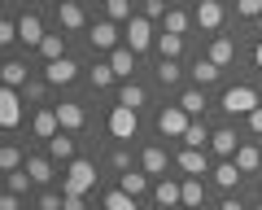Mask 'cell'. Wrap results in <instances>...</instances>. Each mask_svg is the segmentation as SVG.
<instances>
[{"instance_id":"1","label":"cell","mask_w":262,"mask_h":210,"mask_svg":"<svg viewBox=\"0 0 262 210\" xmlns=\"http://www.w3.org/2000/svg\"><path fill=\"white\" fill-rule=\"evenodd\" d=\"M110 188L101 166V149H83L70 166H61V193H83V197H101Z\"/></svg>"},{"instance_id":"2","label":"cell","mask_w":262,"mask_h":210,"mask_svg":"<svg viewBox=\"0 0 262 210\" xmlns=\"http://www.w3.org/2000/svg\"><path fill=\"white\" fill-rule=\"evenodd\" d=\"M262 105V92H258V79L253 75H241L214 96V118H227V123H245Z\"/></svg>"},{"instance_id":"3","label":"cell","mask_w":262,"mask_h":210,"mask_svg":"<svg viewBox=\"0 0 262 210\" xmlns=\"http://www.w3.org/2000/svg\"><path fill=\"white\" fill-rule=\"evenodd\" d=\"M144 79L153 83V92L162 101H175L188 88V61H170V57H149L144 61Z\"/></svg>"},{"instance_id":"4","label":"cell","mask_w":262,"mask_h":210,"mask_svg":"<svg viewBox=\"0 0 262 210\" xmlns=\"http://www.w3.org/2000/svg\"><path fill=\"white\" fill-rule=\"evenodd\" d=\"M188 123H192V118H188L175 101H162L158 110L149 114V123H144V136L166 140V144H179V140H184V132H188Z\"/></svg>"},{"instance_id":"5","label":"cell","mask_w":262,"mask_h":210,"mask_svg":"<svg viewBox=\"0 0 262 210\" xmlns=\"http://www.w3.org/2000/svg\"><path fill=\"white\" fill-rule=\"evenodd\" d=\"M210 188H214V197H249L253 201V180L236 166V158L210 166Z\"/></svg>"},{"instance_id":"6","label":"cell","mask_w":262,"mask_h":210,"mask_svg":"<svg viewBox=\"0 0 262 210\" xmlns=\"http://www.w3.org/2000/svg\"><path fill=\"white\" fill-rule=\"evenodd\" d=\"M101 166H105V180L118 184L127 171L140 166V144H131V140H105L101 144Z\"/></svg>"},{"instance_id":"7","label":"cell","mask_w":262,"mask_h":210,"mask_svg":"<svg viewBox=\"0 0 262 210\" xmlns=\"http://www.w3.org/2000/svg\"><path fill=\"white\" fill-rule=\"evenodd\" d=\"M114 105H122V110H136V114L149 123V114L162 105V96L153 92V83L140 75V79H127V83H118V92H114Z\"/></svg>"},{"instance_id":"8","label":"cell","mask_w":262,"mask_h":210,"mask_svg":"<svg viewBox=\"0 0 262 210\" xmlns=\"http://www.w3.org/2000/svg\"><path fill=\"white\" fill-rule=\"evenodd\" d=\"M48 22H53V31H61V35H70L79 44L88 35V27L96 22V13L88 5H48Z\"/></svg>"},{"instance_id":"9","label":"cell","mask_w":262,"mask_h":210,"mask_svg":"<svg viewBox=\"0 0 262 210\" xmlns=\"http://www.w3.org/2000/svg\"><path fill=\"white\" fill-rule=\"evenodd\" d=\"M188 83L201 88V92H210V96H219L227 83H232V75H227L223 66H214V61L206 57V48H201V53H192V57H188Z\"/></svg>"},{"instance_id":"10","label":"cell","mask_w":262,"mask_h":210,"mask_svg":"<svg viewBox=\"0 0 262 210\" xmlns=\"http://www.w3.org/2000/svg\"><path fill=\"white\" fill-rule=\"evenodd\" d=\"M83 70H88V57H79V53H70V57L53 61V66H39V75L53 83V92H75V88H83Z\"/></svg>"},{"instance_id":"11","label":"cell","mask_w":262,"mask_h":210,"mask_svg":"<svg viewBox=\"0 0 262 210\" xmlns=\"http://www.w3.org/2000/svg\"><path fill=\"white\" fill-rule=\"evenodd\" d=\"M31 123V105L18 88H0V136H22Z\"/></svg>"},{"instance_id":"12","label":"cell","mask_w":262,"mask_h":210,"mask_svg":"<svg viewBox=\"0 0 262 210\" xmlns=\"http://www.w3.org/2000/svg\"><path fill=\"white\" fill-rule=\"evenodd\" d=\"M140 171L153 175V180H166V175H175V144L144 136V140H140Z\"/></svg>"},{"instance_id":"13","label":"cell","mask_w":262,"mask_h":210,"mask_svg":"<svg viewBox=\"0 0 262 210\" xmlns=\"http://www.w3.org/2000/svg\"><path fill=\"white\" fill-rule=\"evenodd\" d=\"M39 75V61H35V53H5V57H0V88H27L31 79Z\"/></svg>"},{"instance_id":"14","label":"cell","mask_w":262,"mask_h":210,"mask_svg":"<svg viewBox=\"0 0 262 210\" xmlns=\"http://www.w3.org/2000/svg\"><path fill=\"white\" fill-rule=\"evenodd\" d=\"M158 35H162V27H158V22H149L144 13H136V18L122 27V44H127L131 53H140L144 61L158 53Z\"/></svg>"},{"instance_id":"15","label":"cell","mask_w":262,"mask_h":210,"mask_svg":"<svg viewBox=\"0 0 262 210\" xmlns=\"http://www.w3.org/2000/svg\"><path fill=\"white\" fill-rule=\"evenodd\" d=\"M249 140L245 136L241 123H227V118H214V132H210V158L214 162H227V158H236V149Z\"/></svg>"},{"instance_id":"16","label":"cell","mask_w":262,"mask_h":210,"mask_svg":"<svg viewBox=\"0 0 262 210\" xmlns=\"http://www.w3.org/2000/svg\"><path fill=\"white\" fill-rule=\"evenodd\" d=\"M105 132H110V140H131V144H140V140H144V118L136 114V110H122V105H110Z\"/></svg>"},{"instance_id":"17","label":"cell","mask_w":262,"mask_h":210,"mask_svg":"<svg viewBox=\"0 0 262 210\" xmlns=\"http://www.w3.org/2000/svg\"><path fill=\"white\" fill-rule=\"evenodd\" d=\"M192 13H196V31L206 39L232 27V5H219V0H192Z\"/></svg>"},{"instance_id":"18","label":"cell","mask_w":262,"mask_h":210,"mask_svg":"<svg viewBox=\"0 0 262 210\" xmlns=\"http://www.w3.org/2000/svg\"><path fill=\"white\" fill-rule=\"evenodd\" d=\"M83 92H92L96 101H110L114 105V92H118V75H114V66L110 61H88V70H83Z\"/></svg>"},{"instance_id":"19","label":"cell","mask_w":262,"mask_h":210,"mask_svg":"<svg viewBox=\"0 0 262 210\" xmlns=\"http://www.w3.org/2000/svg\"><path fill=\"white\" fill-rule=\"evenodd\" d=\"M210 166H214L210 149H184V144H175V175L179 180H210Z\"/></svg>"},{"instance_id":"20","label":"cell","mask_w":262,"mask_h":210,"mask_svg":"<svg viewBox=\"0 0 262 210\" xmlns=\"http://www.w3.org/2000/svg\"><path fill=\"white\" fill-rule=\"evenodd\" d=\"M149 210H184V180L166 175V180H153V193L144 201Z\"/></svg>"},{"instance_id":"21","label":"cell","mask_w":262,"mask_h":210,"mask_svg":"<svg viewBox=\"0 0 262 210\" xmlns=\"http://www.w3.org/2000/svg\"><path fill=\"white\" fill-rule=\"evenodd\" d=\"M162 31H170V35H184V39H196L201 31H196V13H192V0H175L166 13V22H162Z\"/></svg>"},{"instance_id":"22","label":"cell","mask_w":262,"mask_h":210,"mask_svg":"<svg viewBox=\"0 0 262 210\" xmlns=\"http://www.w3.org/2000/svg\"><path fill=\"white\" fill-rule=\"evenodd\" d=\"M175 105L184 110L188 118H214V96H210V92H201V88H192V83H188L184 92L175 96Z\"/></svg>"},{"instance_id":"23","label":"cell","mask_w":262,"mask_h":210,"mask_svg":"<svg viewBox=\"0 0 262 210\" xmlns=\"http://www.w3.org/2000/svg\"><path fill=\"white\" fill-rule=\"evenodd\" d=\"M44 153H48V158H53L57 166H70V162H75V158H79V153H83V140H79L75 132H57L53 140L44 144Z\"/></svg>"},{"instance_id":"24","label":"cell","mask_w":262,"mask_h":210,"mask_svg":"<svg viewBox=\"0 0 262 210\" xmlns=\"http://www.w3.org/2000/svg\"><path fill=\"white\" fill-rule=\"evenodd\" d=\"M70 53H75V39H70V35H61V31H48V35H44V44L35 48V61H39V66H53V61L70 57Z\"/></svg>"},{"instance_id":"25","label":"cell","mask_w":262,"mask_h":210,"mask_svg":"<svg viewBox=\"0 0 262 210\" xmlns=\"http://www.w3.org/2000/svg\"><path fill=\"white\" fill-rule=\"evenodd\" d=\"M105 61L114 66L118 83H127V79H140V75H144V57H140V53H131L127 44H122V48H114V53H110Z\"/></svg>"},{"instance_id":"26","label":"cell","mask_w":262,"mask_h":210,"mask_svg":"<svg viewBox=\"0 0 262 210\" xmlns=\"http://www.w3.org/2000/svg\"><path fill=\"white\" fill-rule=\"evenodd\" d=\"M31 162V149L18 136H0V171H22Z\"/></svg>"},{"instance_id":"27","label":"cell","mask_w":262,"mask_h":210,"mask_svg":"<svg viewBox=\"0 0 262 210\" xmlns=\"http://www.w3.org/2000/svg\"><path fill=\"white\" fill-rule=\"evenodd\" d=\"M214 188H210V180H184V210H210L214 206Z\"/></svg>"},{"instance_id":"28","label":"cell","mask_w":262,"mask_h":210,"mask_svg":"<svg viewBox=\"0 0 262 210\" xmlns=\"http://www.w3.org/2000/svg\"><path fill=\"white\" fill-rule=\"evenodd\" d=\"M0 193H13V197L31 201L35 197V180L27 175V166H22V171H0Z\"/></svg>"},{"instance_id":"29","label":"cell","mask_w":262,"mask_h":210,"mask_svg":"<svg viewBox=\"0 0 262 210\" xmlns=\"http://www.w3.org/2000/svg\"><path fill=\"white\" fill-rule=\"evenodd\" d=\"M96 206H105V210H149L144 201H136L131 193H122L118 184H110V188H105L101 197H96Z\"/></svg>"},{"instance_id":"30","label":"cell","mask_w":262,"mask_h":210,"mask_svg":"<svg viewBox=\"0 0 262 210\" xmlns=\"http://www.w3.org/2000/svg\"><path fill=\"white\" fill-rule=\"evenodd\" d=\"M210 132H214V118H192L184 132V149H210Z\"/></svg>"},{"instance_id":"31","label":"cell","mask_w":262,"mask_h":210,"mask_svg":"<svg viewBox=\"0 0 262 210\" xmlns=\"http://www.w3.org/2000/svg\"><path fill=\"white\" fill-rule=\"evenodd\" d=\"M118 188H122V193H131L136 201H149V193H153V175H144L140 166H136V171H127V175L118 180Z\"/></svg>"},{"instance_id":"32","label":"cell","mask_w":262,"mask_h":210,"mask_svg":"<svg viewBox=\"0 0 262 210\" xmlns=\"http://www.w3.org/2000/svg\"><path fill=\"white\" fill-rule=\"evenodd\" d=\"M136 13H140V0H105V5H101V18L118 22V27H127Z\"/></svg>"},{"instance_id":"33","label":"cell","mask_w":262,"mask_h":210,"mask_svg":"<svg viewBox=\"0 0 262 210\" xmlns=\"http://www.w3.org/2000/svg\"><path fill=\"white\" fill-rule=\"evenodd\" d=\"M22 96H27V105H31V110H39V105H53V101H57L53 83H48L44 75H35V79H31V83L22 88Z\"/></svg>"},{"instance_id":"34","label":"cell","mask_w":262,"mask_h":210,"mask_svg":"<svg viewBox=\"0 0 262 210\" xmlns=\"http://www.w3.org/2000/svg\"><path fill=\"white\" fill-rule=\"evenodd\" d=\"M232 22L236 27H258L262 22V0H232Z\"/></svg>"},{"instance_id":"35","label":"cell","mask_w":262,"mask_h":210,"mask_svg":"<svg viewBox=\"0 0 262 210\" xmlns=\"http://www.w3.org/2000/svg\"><path fill=\"white\" fill-rule=\"evenodd\" d=\"M31 210H61L66 206V193L61 188H35V197L27 201Z\"/></svg>"},{"instance_id":"36","label":"cell","mask_w":262,"mask_h":210,"mask_svg":"<svg viewBox=\"0 0 262 210\" xmlns=\"http://www.w3.org/2000/svg\"><path fill=\"white\" fill-rule=\"evenodd\" d=\"M170 5H175V0H140V13H144L149 22H158V27H162V22H166V13H170Z\"/></svg>"},{"instance_id":"37","label":"cell","mask_w":262,"mask_h":210,"mask_svg":"<svg viewBox=\"0 0 262 210\" xmlns=\"http://www.w3.org/2000/svg\"><path fill=\"white\" fill-rule=\"evenodd\" d=\"M61 210H96V197H83V193H66Z\"/></svg>"},{"instance_id":"38","label":"cell","mask_w":262,"mask_h":210,"mask_svg":"<svg viewBox=\"0 0 262 210\" xmlns=\"http://www.w3.org/2000/svg\"><path fill=\"white\" fill-rule=\"evenodd\" d=\"M245 136H249V140H262V105H258V110H253V114L249 118H245Z\"/></svg>"},{"instance_id":"39","label":"cell","mask_w":262,"mask_h":210,"mask_svg":"<svg viewBox=\"0 0 262 210\" xmlns=\"http://www.w3.org/2000/svg\"><path fill=\"white\" fill-rule=\"evenodd\" d=\"M249 66H253V75L262 79V35L253 39V53H249Z\"/></svg>"},{"instance_id":"40","label":"cell","mask_w":262,"mask_h":210,"mask_svg":"<svg viewBox=\"0 0 262 210\" xmlns=\"http://www.w3.org/2000/svg\"><path fill=\"white\" fill-rule=\"evenodd\" d=\"M0 210H27V201L13 197V193H0Z\"/></svg>"},{"instance_id":"41","label":"cell","mask_w":262,"mask_h":210,"mask_svg":"<svg viewBox=\"0 0 262 210\" xmlns=\"http://www.w3.org/2000/svg\"><path fill=\"white\" fill-rule=\"evenodd\" d=\"M44 5H83V0H44Z\"/></svg>"},{"instance_id":"42","label":"cell","mask_w":262,"mask_h":210,"mask_svg":"<svg viewBox=\"0 0 262 210\" xmlns=\"http://www.w3.org/2000/svg\"><path fill=\"white\" fill-rule=\"evenodd\" d=\"M253 201H262V180H258V184H253Z\"/></svg>"},{"instance_id":"43","label":"cell","mask_w":262,"mask_h":210,"mask_svg":"<svg viewBox=\"0 0 262 210\" xmlns=\"http://www.w3.org/2000/svg\"><path fill=\"white\" fill-rule=\"evenodd\" d=\"M253 210H262V201H253Z\"/></svg>"},{"instance_id":"44","label":"cell","mask_w":262,"mask_h":210,"mask_svg":"<svg viewBox=\"0 0 262 210\" xmlns=\"http://www.w3.org/2000/svg\"><path fill=\"white\" fill-rule=\"evenodd\" d=\"M219 5H232V0H219Z\"/></svg>"},{"instance_id":"45","label":"cell","mask_w":262,"mask_h":210,"mask_svg":"<svg viewBox=\"0 0 262 210\" xmlns=\"http://www.w3.org/2000/svg\"><path fill=\"white\" fill-rule=\"evenodd\" d=\"M258 92H262V79H258Z\"/></svg>"},{"instance_id":"46","label":"cell","mask_w":262,"mask_h":210,"mask_svg":"<svg viewBox=\"0 0 262 210\" xmlns=\"http://www.w3.org/2000/svg\"><path fill=\"white\" fill-rule=\"evenodd\" d=\"M96 210H105V206H96Z\"/></svg>"},{"instance_id":"47","label":"cell","mask_w":262,"mask_h":210,"mask_svg":"<svg viewBox=\"0 0 262 210\" xmlns=\"http://www.w3.org/2000/svg\"><path fill=\"white\" fill-rule=\"evenodd\" d=\"M249 210H253V206H249Z\"/></svg>"},{"instance_id":"48","label":"cell","mask_w":262,"mask_h":210,"mask_svg":"<svg viewBox=\"0 0 262 210\" xmlns=\"http://www.w3.org/2000/svg\"><path fill=\"white\" fill-rule=\"evenodd\" d=\"M27 210H31V206H27Z\"/></svg>"}]
</instances>
